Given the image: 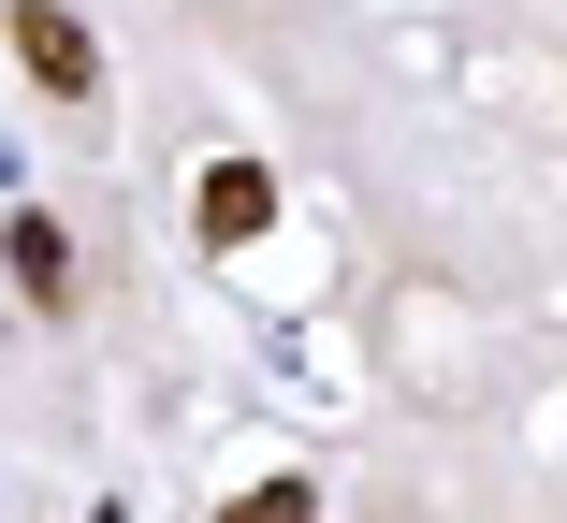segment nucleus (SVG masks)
<instances>
[{"label":"nucleus","mask_w":567,"mask_h":523,"mask_svg":"<svg viewBox=\"0 0 567 523\" xmlns=\"http://www.w3.org/2000/svg\"><path fill=\"white\" fill-rule=\"evenodd\" d=\"M16 59H30V87H59V102H87V87H102V59H87V30H73V15H44V0L16 15Z\"/></svg>","instance_id":"f257e3e1"},{"label":"nucleus","mask_w":567,"mask_h":523,"mask_svg":"<svg viewBox=\"0 0 567 523\" xmlns=\"http://www.w3.org/2000/svg\"><path fill=\"white\" fill-rule=\"evenodd\" d=\"M0 262L30 276V305H59V276H73V248H59V219H16V233H0Z\"/></svg>","instance_id":"f03ea898"}]
</instances>
